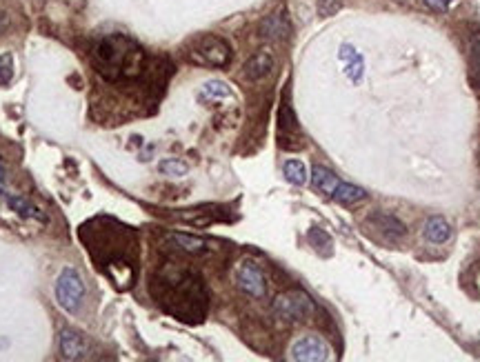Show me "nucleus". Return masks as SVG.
I'll return each instance as SVG.
<instances>
[{
	"instance_id": "29",
	"label": "nucleus",
	"mask_w": 480,
	"mask_h": 362,
	"mask_svg": "<svg viewBox=\"0 0 480 362\" xmlns=\"http://www.w3.org/2000/svg\"><path fill=\"white\" fill-rule=\"evenodd\" d=\"M7 27H9V18H7V14H5V11L0 9V36L5 33V29H7Z\"/></svg>"
},
{
	"instance_id": "7",
	"label": "nucleus",
	"mask_w": 480,
	"mask_h": 362,
	"mask_svg": "<svg viewBox=\"0 0 480 362\" xmlns=\"http://www.w3.org/2000/svg\"><path fill=\"white\" fill-rule=\"evenodd\" d=\"M234 280H236V287L240 289V292L251 296V298H265V294H267L265 276H262L260 267L254 260H243V262H240L236 267Z\"/></svg>"
},
{
	"instance_id": "13",
	"label": "nucleus",
	"mask_w": 480,
	"mask_h": 362,
	"mask_svg": "<svg viewBox=\"0 0 480 362\" xmlns=\"http://www.w3.org/2000/svg\"><path fill=\"white\" fill-rule=\"evenodd\" d=\"M423 234H425V238L429 240V243L445 245L453 232H451V225L442 218V216H431V218L423 227Z\"/></svg>"
},
{
	"instance_id": "25",
	"label": "nucleus",
	"mask_w": 480,
	"mask_h": 362,
	"mask_svg": "<svg viewBox=\"0 0 480 362\" xmlns=\"http://www.w3.org/2000/svg\"><path fill=\"white\" fill-rule=\"evenodd\" d=\"M363 69H365V63H363V58H360V56H356L354 60H352V63L350 65H347V69H345V74L347 76H350L354 82H360V80H363Z\"/></svg>"
},
{
	"instance_id": "11",
	"label": "nucleus",
	"mask_w": 480,
	"mask_h": 362,
	"mask_svg": "<svg viewBox=\"0 0 480 362\" xmlns=\"http://www.w3.org/2000/svg\"><path fill=\"white\" fill-rule=\"evenodd\" d=\"M290 33V20L283 14V11H276V14H269L265 20L260 22V36L267 40H280Z\"/></svg>"
},
{
	"instance_id": "2",
	"label": "nucleus",
	"mask_w": 480,
	"mask_h": 362,
	"mask_svg": "<svg viewBox=\"0 0 480 362\" xmlns=\"http://www.w3.org/2000/svg\"><path fill=\"white\" fill-rule=\"evenodd\" d=\"M149 292L170 316L196 324L202 322L209 309V292L200 276L178 262H167L153 273Z\"/></svg>"
},
{
	"instance_id": "8",
	"label": "nucleus",
	"mask_w": 480,
	"mask_h": 362,
	"mask_svg": "<svg viewBox=\"0 0 480 362\" xmlns=\"http://www.w3.org/2000/svg\"><path fill=\"white\" fill-rule=\"evenodd\" d=\"M290 358L298 360V362H322L329 360L331 352L327 342L318 335H303L292 345L290 349Z\"/></svg>"
},
{
	"instance_id": "30",
	"label": "nucleus",
	"mask_w": 480,
	"mask_h": 362,
	"mask_svg": "<svg viewBox=\"0 0 480 362\" xmlns=\"http://www.w3.org/2000/svg\"><path fill=\"white\" fill-rule=\"evenodd\" d=\"M3 183H5V165L0 160V194H3Z\"/></svg>"
},
{
	"instance_id": "27",
	"label": "nucleus",
	"mask_w": 480,
	"mask_h": 362,
	"mask_svg": "<svg viewBox=\"0 0 480 362\" xmlns=\"http://www.w3.org/2000/svg\"><path fill=\"white\" fill-rule=\"evenodd\" d=\"M358 54H356V50H354V47L352 45H343L340 47V54H338V58L343 60V63H350V60H354Z\"/></svg>"
},
{
	"instance_id": "24",
	"label": "nucleus",
	"mask_w": 480,
	"mask_h": 362,
	"mask_svg": "<svg viewBox=\"0 0 480 362\" xmlns=\"http://www.w3.org/2000/svg\"><path fill=\"white\" fill-rule=\"evenodd\" d=\"M14 78V56L11 54H0V87H7Z\"/></svg>"
},
{
	"instance_id": "16",
	"label": "nucleus",
	"mask_w": 480,
	"mask_h": 362,
	"mask_svg": "<svg viewBox=\"0 0 480 362\" xmlns=\"http://www.w3.org/2000/svg\"><path fill=\"white\" fill-rule=\"evenodd\" d=\"M371 223H374L382 234H387L391 238H403L407 234V227L391 213H374L371 216Z\"/></svg>"
},
{
	"instance_id": "1",
	"label": "nucleus",
	"mask_w": 480,
	"mask_h": 362,
	"mask_svg": "<svg viewBox=\"0 0 480 362\" xmlns=\"http://www.w3.org/2000/svg\"><path fill=\"white\" fill-rule=\"evenodd\" d=\"M80 240L85 243L96 267L118 289H129L134 285L138 238L129 227L112 218H93L80 227Z\"/></svg>"
},
{
	"instance_id": "17",
	"label": "nucleus",
	"mask_w": 480,
	"mask_h": 362,
	"mask_svg": "<svg viewBox=\"0 0 480 362\" xmlns=\"http://www.w3.org/2000/svg\"><path fill=\"white\" fill-rule=\"evenodd\" d=\"M331 198L336 202H340V204H356V202L367 198V191L356 187V185H350V183H338V185H336V189H333Z\"/></svg>"
},
{
	"instance_id": "9",
	"label": "nucleus",
	"mask_w": 480,
	"mask_h": 362,
	"mask_svg": "<svg viewBox=\"0 0 480 362\" xmlns=\"http://www.w3.org/2000/svg\"><path fill=\"white\" fill-rule=\"evenodd\" d=\"M287 140H298V118L294 114V107L290 98L285 96L278 110V144L285 149Z\"/></svg>"
},
{
	"instance_id": "5",
	"label": "nucleus",
	"mask_w": 480,
	"mask_h": 362,
	"mask_svg": "<svg viewBox=\"0 0 480 362\" xmlns=\"http://www.w3.org/2000/svg\"><path fill=\"white\" fill-rule=\"evenodd\" d=\"M273 313L278 318L290 320V322H305L316 313V305L305 292L292 289V292H285L280 296H276Z\"/></svg>"
},
{
	"instance_id": "28",
	"label": "nucleus",
	"mask_w": 480,
	"mask_h": 362,
	"mask_svg": "<svg viewBox=\"0 0 480 362\" xmlns=\"http://www.w3.org/2000/svg\"><path fill=\"white\" fill-rule=\"evenodd\" d=\"M425 5H427L429 9L438 11V14H442V11L449 9V3H447V0H425Z\"/></svg>"
},
{
	"instance_id": "4",
	"label": "nucleus",
	"mask_w": 480,
	"mask_h": 362,
	"mask_svg": "<svg viewBox=\"0 0 480 362\" xmlns=\"http://www.w3.org/2000/svg\"><path fill=\"white\" fill-rule=\"evenodd\" d=\"M187 58L196 65L223 69L232 63V47L227 40L218 38V36L205 33L191 43V50L187 52Z\"/></svg>"
},
{
	"instance_id": "21",
	"label": "nucleus",
	"mask_w": 480,
	"mask_h": 362,
	"mask_svg": "<svg viewBox=\"0 0 480 362\" xmlns=\"http://www.w3.org/2000/svg\"><path fill=\"white\" fill-rule=\"evenodd\" d=\"M158 172L163 176H170V178H183L189 172V165L178 160V158H165L158 163Z\"/></svg>"
},
{
	"instance_id": "15",
	"label": "nucleus",
	"mask_w": 480,
	"mask_h": 362,
	"mask_svg": "<svg viewBox=\"0 0 480 362\" xmlns=\"http://www.w3.org/2000/svg\"><path fill=\"white\" fill-rule=\"evenodd\" d=\"M311 183H314V187L320 191V194L331 196L336 185H338L340 180H338V176L331 172V169L322 167V165H314V169H311Z\"/></svg>"
},
{
	"instance_id": "31",
	"label": "nucleus",
	"mask_w": 480,
	"mask_h": 362,
	"mask_svg": "<svg viewBox=\"0 0 480 362\" xmlns=\"http://www.w3.org/2000/svg\"><path fill=\"white\" fill-rule=\"evenodd\" d=\"M447 3H453V0H447Z\"/></svg>"
},
{
	"instance_id": "26",
	"label": "nucleus",
	"mask_w": 480,
	"mask_h": 362,
	"mask_svg": "<svg viewBox=\"0 0 480 362\" xmlns=\"http://www.w3.org/2000/svg\"><path fill=\"white\" fill-rule=\"evenodd\" d=\"M340 9V0H318V14L320 16H333Z\"/></svg>"
},
{
	"instance_id": "12",
	"label": "nucleus",
	"mask_w": 480,
	"mask_h": 362,
	"mask_svg": "<svg viewBox=\"0 0 480 362\" xmlns=\"http://www.w3.org/2000/svg\"><path fill=\"white\" fill-rule=\"evenodd\" d=\"M273 69V56L269 52H258L245 63V78L247 80H262L271 74Z\"/></svg>"
},
{
	"instance_id": "23",
	"label": "nucleus",
	"mask_w": 480,
	"mask_h": 362,
	"mask_svg": "<svg viewBox=\"0 0 480 362\" xmlns=\"http://www.w3.org/2000/svg\"><path fill=\"white\" fill-rule=\"evenodd\" d=\"M202 93L209 96V98H230L232 89H230V84L223 80H209L202 84Z\"/></svg>"
},
{
	"instance_id": "6",
	"label": "nucleus",
	"mask_w": 480,
	"mask_h": 362,
	"mask_svg": "<svg viewBox=\"0 0 480 362\" xmlns=\"http://www.w3.org/2000/svg\"><path fill=\"white\" fill-rule=\"evenodd\" d=\"M82 296H85V285H82L80 273L74 267H65L56 280V300L65 311H78Z\"/></svg>"
},
{
	"instance_id": "10",
	"label": "nucleus",
	"mask_w": 480,
	"mask_h": 362,
	"mask_svg": "<svg viewBox=\"0 0 480 362\" xmlns=\"http://www.w3.org/2000/svg\"><path fill=\"white\" fill-rule=\"evenodd\" d=\"M58 349L65 360H82L87 356V342L82 333H78L76 329H63L58 340Z\"/></svg>"
},
{
	"instance_id": "19",
	"label": "nucleus",
	"mask_w": 480,
	"mask_h": 362,
	"mask_svg": "<svg viewBox=\"0 0 480 362\" xmlns=\"http://www.w3.org/2000/svg\"><path fill=\"white\" fill-rule=\"evenodd\" d=\"M283 174H285V178L290 180L292 185H296V187H303L305 183H307V167H305V163L303 160H296V158H292V160H287L285 165H283Z\"/></svg>"
},
{
	"instance_id": "3",
	"label": "nucleus",
	"mask_w": 480,
	"mask_h": 362,
	"mask_svg": "<svg viewBox=\"0 0 480 362\" xmlns=\"http://www.w3.org/2000/svg\"><path fill=\"white\" fill-rule=\"evenodd\" d=\"M91 63L96 74L110 82L136 80L147 71V56L142 47L123 33L105 36L91 47Z\"/></svg>"
},
{
	"instance_id": "18",
	"label": "nucleus",
	"mask_w": 480,
	"mask_h": 362,
	"mask_svg": "<svg viewBox=\"0 0 480 362\" xmlns=\"http://www.w3.org/2000/svg\"><path fill=\"white\" fill-rule=\"evenodd\" d=\"M470 82L480 91V31L470 38Z\"/></svg>"
},
{
	"instance_id": "22",
	"label": "nucleus",
	"mask_w": 480,
	"mask_h": 362,
	"mask_svg": "<svg viewBox=\"0 0 480 362\" xmlns=\"http://www.w3.org/2000/svg\"><path fill=\"white\" fill-rule=\"evenodd\" d=\"M307 238H309L311 247H314L318 253H325V256H329V253H331V238H329V234L322 232V229H316V227L309 229Z\"/></svg>"
},
{
	"instance_id": "20",
	"label": "nucleus",
	"mask_w": 480,
	"mask_h": 362,
	"mask_svg": "<svg viewBox=\"0 0 480 362\" xmlns=\"http://www.w3.org/2000/svg\"><path fill=\"white\" fill-rule=\"evenodd\" d=\"M7 204L11 209H14L16 213H20L22 218H36V220H45V216L33 207V204L22 198V196H7Z\"/></svg>"
},
{
	"instance_id": "14",
	"label": "nucleus",
	"mask_w": 480,
	"mask_h": 362,
	"mask_svg": "<svg viewBox=\"0 0 480 362\" xmlns=\"http://www.w3.org/2000/svg\"><path fill=\"white\" fill-rule=\"evenodd\" d=\"M170 243L174 245V249L189 253V256H200V253H205L209 249L207 240H202L198 236H189V234H172Z\"/></svg>"
}]
</instances>
